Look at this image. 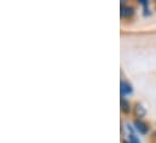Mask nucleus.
<instances>
[{"mask_svg":"<svg viewBox=\"0 0 156 143\" xmlns=\"http://www.w3.org/2000/svg\"><path fill=\"white\" fill-rule=\"evenodd\" d=\"M120 91H121V98H125V95H131L133 91L132 84L127 81H121L120 84Z\"/></svg>","mask_w":156,"mask_h":143,"instance_id":"nucleus-1","label":"nucleus"},{"mask_svg":"<svg viewBox=\"0 0 156 143\" xmlns=\"http://www.w3.org/2000/svg\"><path fill=\"white\" fill-rule=\"evenodd\" d=\"M134 13V8L132 6H128V5H125V2L122 1L121 2V11H120V15L122 18H128V17H132Z\"/></svg>","mask_w":156,"mask_h":143,"instance_id":"nucleus-2","label":"nucleus"},{"mask_svg":"<svg viewBox=\"0 0 156 143\" xmlns=\"http://www.w3.org/2000/svg\"><path fill=\"white\" fill-rule=\"evenodd\" d=\"M134 128H136V130H137L138 132H140V134H143V135H145V134L149 131V126H148V124L144 123V121L140 120V119L134 120Z\"/></svg>","mask_w":156,"mask_h":143,"instance_id":"nucleus-3","label":"nucleus"},{"mask_svg":"<svg viewBox=\"0 0 156 143\" xmlns=\"http://www.w3.org/2000/svg\"><path fill=\"white\" fill-rule=\"evenodd\" d=\"M121 111L126 114H128L131 112V106H129V102L128 100H126L125 98H121Z\"/></svg>","mask_w":156,"mask_h":143,"instance_id":"nucleus-4","label":"nucleus"},{"mask_svg":"<svg viewBox=\"0 0 156 143\" xmlns=\"http://www.w3.org/2000/svg\"><path fill=\"white\" fill-rule=\"evenodd\" d=\"M136 114L139 117V118H142V117H144L145 115V113H147V111H145V108L143 107L140 104H137L136 105Z\"/></svg>","mask_w":156,"mask_h":143,"instance_id":"nucleus-5","label":"nucleus"},{"mask_svg":"<svg viewBox=\"0 0 156 143\" xmlns=\"http://www.w3.org/2000/svg\"><path fill=\"white\" fill-rule=\"evenodd\" d=\"M123 143H140L139 142V140L134 136V135H129V137H128V141H125Z\"/></svg>","mask_w":156,"mask_h":143,"instance_id":"nucleus-6","label":"nucleus"},{"mask_svg":"<svg viewBox=\"0 0 156 143\" xmlns=\"http://www.w3.org/2000/svg\"><path fill=\"white\" fill-rule=\"evenodd\" d=\"M154 137L156 138V131H155V134H154Z\"/></svg>","mask_w":156,"mask_h":143,"instance_id":"nucleus-7","label":"nucleus"}]
</instances>
